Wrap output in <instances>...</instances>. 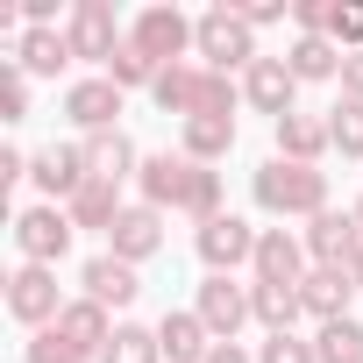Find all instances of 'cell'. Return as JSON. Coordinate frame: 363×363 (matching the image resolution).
Instances as JSON below:
<instances>
[{"label":"cell","instance_id":"cell-1","mask_svg":"<svg viewBox=\"0 0 363 363\" xmlns=\"http://www.w3.org/2000/svg\"><path fill=\"white\" fill-rule=\"evenodd\" d=\"M250 200H257L271 221H313V214H328V171H320V164L264 157V164L250 171Z\"/></svg>","mask_w":363,"mask_h":363},{"label":"cell","instance_id":"cell-2","mask_svg":"<svg viewBox=\"0 0 363 363\" xmlns=\"http://www.w3.org/2000/svg\"><path fill=\"white\" fill-rule=\"evenodd\" d=\"M150 100H157L164 114H178V121H200V114H235L242 86H228V72H207V65H193V57H186V65L157 72Z\"/></svg>","mask_w":363,"mask_h":363},{"label":"cell","instance_id":"cell-3","mask_svg":"<svg viewBox=\"0 0 363 363\" xmlns=\"http://www.w3.org/2000/svg\"><path fill=\"white\" fill-rule=\"evenodd\" d=\"M193 50H200V65L207 72H250L264 50H257V29L228 8V0H221V8H207L200 15V36H193Z\"/></svg>","mask_w":363,"mask_h":363},{"label":"cell","instance_id":"cell-4","mask_svg":"<svg viewBox=\"0 0 363 363\" xmlns=\"http://www.w3.org/2000/svg\"><path fill=\"white\" fill-rule=\"evenodd\" d=\"M193 36H200V15H178V8H143L135 22H128V43L157 65V72H171V65H186V50H193Z\"/></svg>","mask_w":363,"mask_h":363},{"label":"cell","instance_id":"cell-5","mask_svg":"<svg viewBox=\"0 0 363 363\" xmlns=\"http://www.w3.org/2000/svg\"><path fill=\"white\" fill-rule=\"evenodd\" d=\"M72 235H79V221H72L57 200L15 214V250H22V264H50V271H57V264L72 257Z\"/></svg>","mask_w":363,"mask_h":363},{"label":"cell","instance_id":"cell-6","mask_svg":"<svg viewBox=\"0 0 363 363\" xmlns=\"http://www.w3.org/2000/svg\"><path fill=\"white\" fill-rule=\"evenodd\" d=\"M65 43H72L79 65H114V50H121L128 36H121V22H114L107 0H79V8L65 15Z\"/></svg>","mask_w":363,"mask_h":363},{"label":"cell","instance_id":"cell-7","mask_svg":"<svg viewBox=\"0 0 363 363\" xmlns=\"http://www.w3.org/2000/svg\"><path fill=\"white\" fill-rule=\"evenodd\" d=\"M257 242H264V228H250L242 214H221V221H207V228L193 235L200 264H207V271H221V278H235L242 264H257Z\"/></svg>","mask_w":363,"mask_h":363},{"label":"cell","instance_id":"cell-8","mask_svg":"<svg viewBox=\"0 0 363 363\" xmlns=\"http://www.w3.org/2000/svg\"><path fill=\"white\" fill-rule=\"evenodd\" d=\"M193 313L207 320V335H214V342H235V335L257 320V306H250V285H242V278H221V271H207V285H200Z\"/></svg>","mask_w":363,"mask_h":363},{"label":"cell","instance_id":"cell-9","mask_svg":"<svg viewBox=\"0 0 363 363\" xmlns=\"http://www.w3.org/2000/svg\"><path fill=\"white\" fill-rule=\"evenodd\" d=\"M121 86L100 72V79H72L65 86V121L79 128V135H107V128H121Z\"/></svg>","mask_w":363,"mask_h":363},{"label":"cell","instance_id":"cell-10","mask_svg":"<svg viewBox=\"0 0 363 363\" xmlns=\"http://www.w3.org/2000/svg\"><path fill=\"white\" fill-rule=\"evenodd\" d=\"M306 257L328 264V271H349V264L363 257V221H356V207L313 214V221H306Z\"/></svg>","mask_w":363,"mask_h":363},{"label":"cell","instance_id":"cell-11","mask_svg":"<svg viewBox=\"0 0 363 363\" xmlns=\"http://www.w3.org/2000/svg\"><path fill=\"white\" fill-rule=\"evenodd\" d=\"M8 313H15L22 328H57V313H65L57 271H50V264H22V271L8 278Z\"/></svg>","mask_w":363,"mask_h":363},{"label":"cell","instance_id":"cell-12","mask_svg":"<svg viewBox=\"0 0 363 363\" xmlns=\"http://www.w3.org/2000/svg\"><path fill=\"white\" fill-rule=\"evenodd\" d=\"M193 157H143V171H135V186H143V207H157V214H178L186 207V193H193Z\"/></svg>","mask_w":363,"mask_h":363},{"label":"cell","instance_id":"cell-13","mask_svg":"<svg viewBox=\"0 0 363 363\" xmlns=\"http://www.w3.org/2000/svg\"><path fill=\"white\" fill-rule=\"evenodd\" d=\"M242 100H250L257 114H271V121L299 114V107H292V100H299V79H292V65H285V57H257V65L242 72Z\"/></svg>","mask_w":363,"mask_h":363},{"label":"cell","instance_id":"cell-14","mask_svg":"<svg viewBox=\"0 0 363 363\" xmlns=\"http://www.w3.org/2000/svg\"><path fill=\"white\" fill-rule=\"evenodd\" d=\"M29 178H36L50 200H65V207H72V200H79V186L93 178V171H86V143H50V150H36V157H29Z\"/></svg>","mask_w":363,"mask_h":363},{"label":"cell","instance_id":"cell-15","mask_svg":"<svg viewBox=\"0 0 363 363\" xmlns=\"http://www.w3.org/2000/svg\"><path fill=\"white\" fill-rule=\"evenodd\" d=\"M299 278H306V235H292V228H264L257 264H250V285H299Z\"/></svg>","mask_w":363,"mask_h":363},{"label":"cell","instance_id":"cell-16","mask_svg":"<svg viewBox=\"0 0 363 363\" xmlns=\"http://www.w3.org/2000/svg\"><path fill=\"white\" fill-rule=\"evenodd\" d=\"M157 250H164V214L135 200V207L114 221V235H107V257H121V264H150Z\"/></svg>","mask_w":363,"mask_h":363},{"label":"cell","instance_id":"cell-17","mask_svg":"<svg viewBox=\"0 0 363 363\" xmlns=\"http://www.w3.org/2000/svg\"><path fill=\"white\" fill-rule=\"evenodd\" d=\"M349 299H356V278L349 271H328V264H313L306 278H299V306L328 328V320H349Z\"/></svg>","mask_w":363,"mask_h":363},{"label":"cell","instance_id":"cell-18","mask_svg":"<svg viewBox=\"0 0 363 363\" xmlns=\"http://www.w3.org/2000/svg\"><path fill=\"white\" fill-rule=\"evenodd\" d=\"M271 135H278V157H285V164H320V157L335 150L328 114H285V121H271Z\"/></svg>","mask_w":363,"mask_h":363},{"label":"cell","instance_id":"cell-19","mask_svg":"<svg viewBox=\"0 0 363 363\" xmlns=\"http://www.w3.org/2000/svg\"><path fill=\"white\" fill-rule=\"evenodd\" d=\"M57 335L93 363V356H107V342H114V320H107V306H93V299H65V313H57Z\"/></svg>","mask_w":363,"mask_h":363},{"label":"cell","instance_id":"cell-20","mask_svg":"<svg viewBox=\"0 0 363 363\" xmlns=\"http://www.w3.org/2000/svg\"><path fill=\"white\" fill-rule=\"evenodd\" d=\"M157 349H164V363H207V356H214V335H207V320L186 306V313H164V320H157Z\"/></svg>","mask_w":363,"mask_h":363},{"label":"cell","instance_id":"cell-21","mask_svg":"<svg viewBox=\"0 0 363 363\" xmlns=\"http://www.w3.org/2000/svg\"><path fill=\"white\" fill-rule=\"evenodd\" d=\"M79 285H86L93 306H135V292H143L135 264H121V257H93V264L79 271Z\"/></svg>","mask_w":363,"mask_h":363},{"label":"cell","instance_id":"cell-22","mask_svg":"<svg viewBox=\"0 0 363 363\" xmlns=\"http://www.w3.org/2000/svg\"><path fill=\"white\" fill-rule=\"evenodd\" d=\"M235 150V114H200V121H178V157L193 164H221Z\"/></svg>","mask_w":363,"mask_h":363},{"label":"cell","instance_id":"cell-23","mask_svg":"<svg viewBox=\"0 0 363 363\" xmlns=\"http://www.w3.org/2000/svg\"><path fill=\"white\" fill-rule=\"evenodd\" d=\"M86 171L100 178V186H121V178L143 171V157H135V143L121 128H107V135H86Z\"/></svg>","mask_w":363,"mask_h":363},{"label":"cell","instance_id":"cell-24","mask_svg":"<svg viewBox=\"0 0 363 363\" xmlns=\"http://www.w3.org/2000/svg\"><path fill=\"white\" fill-rule=\"evenodd\" d=\"M285 65H292V79H299V86H320V79H342V43H335V36H292Z\"/></svg>","mask_w":363,"mask_h":363},{"label":"cell","instance_id":"cell-25","mask_svg":"<svg viewBox=\"0 0 363 363\" xmlns=\"http://www.w3.org/2000/svg\"><path fill=\"white\" fill-rule=\"evenodd\" d=\"M65 214H72L79 228H93V235H114V221H121L128 207H121V186H100V178H86V186H79V200H72Z\"/></svg>","mask_w":363,"mask_h":363},{"label":"cell","instance_id":"cell-26","mask_svg":"<svg viewBox=\"0 0 363 363\" xmlns=\"http://www.w3.org/2000/svg\"><path fill=\"white\" fill-rule=\"evenodd\" d=\"M15 65H22L29 79H57V72L72 65V43H65V29H29V36L15 43Z\"/></svg>","mask_w":363,"mask_h":363},{"label":"cell","instance_id":"cell-27","mask_svg":"<svg viewBox=\"0 0 363 363\" xmlns=\"http://www.w3.org/2000/svg\"><path fill=\"white\" fill-rule=\"evenodd\" d=\"M250 306H257V320H264L271 335H292V320L306 313V306H299V285H250Z\"/></svg>","mask_w":363,"mask_h":363},{"label":"cell","instance_id":"cell-28","mask_svg":"<svg viewBox=\"0 0 363 363\" xmlns=\"http://www.w3.org/2000/svg\"><path fill=\"white\" fill-rule=\"evenodd\" d=\"M313 356L320 363H363V320L349 313V320H328L320 335H313Z\"/></svg>","mask_w":363,"mask_h":363},{"label":"cell","instance_id":"cell-29","mask_svg":"<svg viewBox=\"0 0 363 363\" xmlns=\"http://www.w3.org/2000/svg\"><path fill=\"white\" fill-rule=\"evenodd\" d=\"M100 363H164V349H157V328H135V320H121Z\"/></svg>","mask_w":363,"mask_h":363},{"label":"cell","instance_id":"cell-30","mask_svg":"<svg viewBox=\"0 0 363 363\" xmlns=\"http://www.w3.org/2000/svg\"><path fill=\"white\" fill-rule=\"evenodd\" d=\"M328 135H335V150H342V157H363V100L328 107Z\"/></svg>","mask_w":363,"mask_h":363},{"label":"cell","instance_id":"cell-31","mask_svg":"<svg viewBox=\"0 0 363 363\" xmlns=\"http://www.w3.org/2000/svg\"><path fill=\"white\" fill-rule=\"evenodd\" d=\"M0 121H29V72L15 57L0 65Z\"/></svg>","mask_w":363,"mask_h":363},{"label":"cell","instance_id":"cell-32","mask_svg":"<svg viewBox=\"0 0 363 363\" xmlns=\"http://www.w3.org/2000/svg\"><path fill=\"white\" fill-rule=\"evenodd\" d=\"M107 79H114L121 93H128V86H157V65H150L135 43H121V50H114V65H107Z\"/></svg>","mask_w":363,"mask_h":363},{"label":"cell","instance_id":"cell-33","mask_svg":"<svg viewBox=\"0 0 363 363\" xmlns=\"http://www.w3.org/2000/svg\"><path fill=\"white\" fill-rule=\"evenodd\" d=\"M292 29L299 36H328L335 29V0H292Z\"/></svg>","mask_w":363,"mask_h":363},{"label":"cell","instance_id":"cell-34","mask_svg":"<svg viewBox=\"0 0 363 363\" xmlns=\"http://www.w3.org/2000/svg\"><path fill=\"white\" fill-rule=\"evenodd\" d=\"M342 50H363V0H335V29H328Z\"/></svg>","mask_w":363,"mask_h":363},{"label":"cell","instance_id":"cell-35","mask_svg":"<svg viewBox=\"0 0 363 363\" xmlns=\"http://www.w3.org/2000/svg\"><path fill=\"white\" fill-rule=\"evenodd\" d=\"M29 363H86V356H79V349H72L57 328H36V342H29Z\"/></svg>","mask_w":363,"mask_h":363},{"label":"cell","instance_id":"cell-36","mask_svg":"<svg viewBox=\"0 0 363 363\" xmlns=\"http://www.w3.org/2000/svg\"><path fill=\"white\" fill-rule=\"evenodd\" d=\"M257 363H320V356H313V342H299V335H271V342L257 349Z\"/></svg>","mask_w":363,"mask_h":363},{"label":"cell","instance_id":"cell-37","mask_svg":"<svg viewBox=\"0 0 363 363\" xmlns=\"http://www.w3.org/2000/svg\"><path fill=\"white\" fill-rule=\"evenodd\" d=\"M235 15H242L250 29H271V22H285V15H292V0H235Z\"/></svg>","mask_w":363,"mask_h":363},{"label":"cell","instance_id":"cell-38","mask_svg":"<svg viewBox=\"0 0 363 363\" xmlns=\"http://www.w3.org/2000/svg\"><path fill=\"white\" fill-rule=\"evenodd\" d=\"M342 100H363V50H342Z\"/></svg>","mask_w":363,"mask_h":363},{"label":"cell","instance_id":"cell-39","mask_svg":"<svg viewBox=\"0 0 363 363\" xmlns=\"http://www.w3.org/2000/svg\"><path fill=\"white\" fill-rule=\"evenodd\" d=\"M15 178H29V157L8 143V150H0V186H15Z\"/></svg>","mask_w":363,"mask_h":363},{"label":"cell","instance_id":"cell-40","mask_svg":"<svg viewBox=\"0 0 363 363\" xmlns=\"http://www.w3.org/2000/svg\"><path fill=\"white\" fill-rule=\"evenodd\" d=\"M207 363H257V356H250L242 342H214V356H207Z\"/></svg>","mask_w":363,"mask_h":363},{"label":"cell","instance_id":"cell-41","mask_svg":"<svg viewBox=\"0 0 363 363\" xmlns=\"http://www.w3.org/2000/svg\"><path fill=\"white\" fill-rule=\"evenodd\" d=\"M349 278H356V292H363V257H356V264H349Z\"/></svg>","mask_w":363,"mask_h":363},{"label":"cell","instance_id":"cell-42","mask_svg":"<svg viewBox=\"0 0 363 363\" xmlns=\"http://www.w3.org/2000/svg\"><path fill=\"white\" fill-rule=\"evenodd\" d=\"M356 221H363V200H356Z\"/></svg>","mask_w":363,"mask_h":363}]
</instances>
